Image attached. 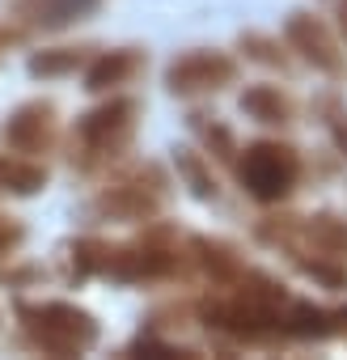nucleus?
<instances>
[{"label": "nucleus", "instance_id": "nucleus-1", "mask_svg": "<svg viewBox=\"0 0 347 360\" xmlns=\"http://www.w3.org/2000/svg\"><path fill=\"white\" fill-rule=\"evenodd\" d=\"M18 322L26 339L47 356H85L102 335L98 318L72 301H22Z\"/></svg>", "mask_w": 347, "mask_h": 360}, {"label": "nucleus", "instance_id": "nucleus-5", "mask_svg": "<svg viewBox=\"0 0 347 360\" xmlns=\"http://www.w3.org/2000/svg\"><path fill=\"white\" fill-rule=\"evenodd\" d=\"M183 271V250L165 242V229H152L148 238L131 242V246H102V263L98 276L114 280V284H152V280H169Z\"/></svg>", "mask_w": 347, "mask_h": 360}, {"label": "nucleus", "instance_id": "nucleus-4", "mask_svg": "<svg viewBox=\"0 0 347 360\" xmlns=\"http://www.w3.org/2000/svg\"><path fill=\"white\" fill-rule=\"evenodd\" d=\"M169 200V174L157 161H144L127 174H119L110 187L93 200V217L102 221H152Z\"/></svg>", "mask_w": 347, "mask_h": 360}, {"label": "nucleus", "instance_id": "nucleus-11", "mask_svg": "<svg viewBox=\"0 0 347 360\" xmlns=\"http://www.w3.org/2000/svg\"><path fill=\"white\" fill-rule=\"evenodd\" d=\"M102 9V0H13V13L30 30H68Z\"/></svg>", "mask_w": 347, "mask_h": 360}, {"label": "nucleus", "instance_id": "nucleus-10", "mask_svg": "<svg viewBox=\"0 0 347 360\" xmlns=\"http://www.w3.org/2000/svg\"><path fill=\"white\" fill-rule=\"evenodd\" d=\"M148 56L140 47H114V51H93L89 64H85V89L89 94H106V89H119L127 81H136L144 72Z\"/></svg>", "mask_w": 347, "mask_h": 360}, {"label": "nucleus", "instance_id": "nucleus-7", "mask_svg": "<svg viewBox=\"0 0 347 360\" xmlns=\"http://www.w3.org/2000/svg\"><path fill=\"white\" fill-rule=\"evenodd\" d=\"M233 81H237V60L229 51H212V47H191L183 56H174L165 68V89L174 98L221 94Z\"/></svg>", "mask_w": 347, "mask_h": 360}, {"label": "nucleus", "instance_id": "nucleus-16", "mask_svg": "<svg viewBox=\"0 0 347 360\" xmlns=\"http://www.w3.org/2000/svg\"><path fill=\"white\" fill-rule=\"evenodd\" d=\"M174 165H178V178L191 187V195H195V200H216V195H221L208 157H199L195 148H178V153H174Z\"/></svg>", "mask_w": 347, "mask_h": 360}, {"label": "nucleus", "instance_id": "nucleus-15", "mask_svg": "<svg viewBox=\"0 0 347 360\" xmlns=\"http://www.w3.org/2000/svg\"><path fill=\"white\" fill-rule=\"evenodd\" d=\"M47 187V165H39L34 157H9L0 153V191H13V195H39Z\"/></svg>", "mask_w": 347, "mask_h": 360}, {"label": "nucleus", "instance_id": "nucleus-2", "mask_svg": "<svg viewBox=\"0 0 347 360\" xmlns=\"http://www.w3.org/2000/svg\"><path fill=\"white\" fill-rule=\"evenodd\" d=\"M140 123V102L136 98H110L93 110H85L72 127V165L81 169H98L110 157H119L127 148V140L136 136Z\"/></svg>", "mask_w": 347, "mask_h": 360}, {"label": "nucleus", "instance_id": "nucleus-13", "mask_svg": "<svg viewBox=\"0 0 347 360\" xmlns=\"http://www.w3.org/2000/svg\"><path fill=\"white\" fill-rule=\"evenodd\" d=\"M191 259L212 276V284H233L237 280V271L246 267L242 263V255H237V246H229V242H221V238H191Z\"/></svg>", "mask_w": 347, "mask_h": 360}, {"label": "nucleus", "instance_id": "nucleus-22", "mask_svg": "<svg viewBox=\"0 0 347 360\" xmlns=\"http://www.w3.org/2000/svg\"><path fill=\"white\" fill-rule=\"evenodd\" d=\"M334 18H339V30L347 39V0H334Z\"/></svg>", "mask_w": 347, "mask_h": 360}, {"label": "nucleus", "instance_id": "nucleus-21", "mask_svg": "<svg viewBox=\"0 0 347 360\" xmlns=\"http://www.w3.org/2000/svg\"><path fill=\"white\" fill-rule=\"evenodd\" d=\"M18 242H22V225L9 221V217H0V259H5L9 250H18Z\"/></svg>", "mask_w": 347, "mask_h": 360}, {"label": "nucleus", "instance_id": "nucleus-18", "mask_svg": "<svg viewBox=\"0 0 347 360\" xmlns=\"http://www.w3.org/2000/svg\"><path fill=\"white\" fill-rule=\"evenodd\" d=\"M191 127L199 131V140L212 148V157H216V161H233V157H237V140H233V131H229L221 119H208V115H191Z\"/></svg>", "mask_w": 347, "mask_h": 360}, {"label": "nucleus", "instance_id": "nucleus-23", "mask_svg": "<svg viewBox=\"0 0 347 360\" xmlns=\"http://www.w3.org/2000/svg\"><path fill=\"white\" fill-rule=\"evenodd\" d=\"M9 43H18V30H9V26H0V47H9Z\"/></svg>", "mask_w": 347, "mask_h": 360}, {"label": "nucleus", "instance_id": "nucleus-14", "mask_svg": "<svg viewBox=\"0 0 347 360\" xmlns=\"http://www.w3.org/2000/svg\"><path fill=\"white\" fill-rule=\"evenodd\" d=\"M288 259H292V267H296L305 280H313V284H322V288H330V292H343V288H347V263H343L339 255L309 250V246H292Z\"/></svg>", "mask_w": 347, "mask_h": 360}, {"label": "nucleus", "instance_id": "nucleus-3", "mask_svg": "<svg viewBox=\"0 0 347 360\" xmlns=\"http://www.w3.org/2000/svg\"><path fill=\"white\" fill-rule=\"evenodd\" d=\"M233 165H237V183L258 204H284L301 187V174H305L301 153L292 144H280V140L246 144V153L233 157Z\"/></svg>", "mask_w": 347, "mask_h": 360}, {"label": "nucleus", "instance_id": "nucleus-6", "mask_svg": "<svg viewBox=\"0 0 347 360\" xmlns=\"http://www.w3.org/2000/svg\"><path fill=\"white\" fill-rule=\"evenodd\" d=\"M280 314H284V309L254 305V301H246V297H237V292L199 305V318L208 322V330H216V335H225V339H237V343H275V339H284Z\"/></svg>", "mask_w": 347, "mask_h": 360}, {"label": "nucleus", "instance_id": "nucleus-17", "mask_svg": "<svg viewBox=\"0 0 347 360\" xmlns=\"http://www.w3.org/2000/svg\"><path fill=\"white\" fill-rule=\"evenodd\" d=\"M89 64V51L81 47H55V51H39V56H30V72L34 77H68V72H77V68H85Z\"/></svg>", "mask_w": 347, "mask_h": 360}, {"label": "nucleus", "instance_id": "nucleus-19", "mask_svg": "<svg viewBox=\"0 0 347 360\" xmlns=\"http://www.w3.org/2000/svg\"><path fill=\"white\" fill-rule=\"evenodd\" d=\"M254 64H267V68H288V56H284V47H280V39H271V34H242V43H237Z\"/></svg>", "mask_w": 347, "mask_h": 360}, {"label": "nucleus", "instance_id": "nucleus-9", "mask_svg": "<svg viewBox=\"0 0 347 360\" xmlns=\"http://www.w3.org/2000/svg\"><path fill=\"white\" fill-rule=\"evenodd\" d=\"M55 131H60V119H55V102L47 98H34V102H22L9 119H5V144L22 157H34V153H47L55 144Z\"/></svg>", "mask_w": 347, "mask_h": 360}, {"label": "nucleus", "instance_id": "nucleus-12", "mask_svg": "<svg viewBox=\"0 0 347 360\" xmlns=\"http://www.w3.org/2000/svg\"><path fill=\"white\" fill-rule=\"evenodd\" d=\"M242 115L254 119V123H267V127H284L296 119V102L280 89V85H250L242 94Z\"/></svg>", "mask_w": 347, "mask_h": 360}, {"label": "nucleus", "instance_id": "nucleus-8", "mask_svg": "<svg viewBox=\"0 0 347 360\" xmlns=\"http://www.w3.org/2000/svg\"><path fill=\"white\" fill-rule=\"evenodd\" d=\"M284 43H288L313 72H322V77H330V81H339V77L347 72V60H343L339 39L330 34V26H326L317 13H305V9L288 13V18H284Z\"/></svg>", "mask_w": 347, "mask_h": 360}, {"label": "nucleus", "instance_id": "nucleus-20", "mask_svg": "<svg viewBox=\"0 0 347 360\" xmlns=\"http://www.w3.org/2000/svg\"><path fill=\"white\" fill-rule=\"evenodd\" d=\"M317 115H322V123H326L334 148L347 157V106H343L334 94H326V98H317Z\"/></svg>", "mask_w": 347, "mask_h": 360}]
</instances>
